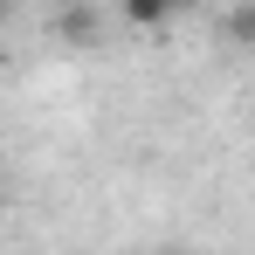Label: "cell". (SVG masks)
I'll return each mask as SVG.
<instances>
[{
  "mask_svg": "<svg viewBox=\"0 0 255 255\" xmlns=\"http://www.w3.org/2000/svg\"><path fill=\"white\" fill-rule=\"evenodd\" d=\"M172 7H179V14H186V7H207V0H172Z\"/></svg>",
  "mask_w": 255,
  "mask_h": 255,
  "instance_id": "277c9868",
  "label": "cell"
},
{
  "mask_svg": "<svg viewBox=\"0 0 255 255\" xmlns=\"http://www.w3.org/2000/svg\"><path fill=\"white\" fill-rule=\"evenodd\" d=\"M228 42H235V48H255V0L228 14Z\"/></svg>",
  "mask_w": 255,
  "mask_h": 255,
  "instance_id": "3957f363",
  "label": "cell"
},
{
  "mask_svg": "<svg viewBox=\"0 0 255 255\" xmlns=\"http://www.w3.org/2000/svg\"><path fill=\"white\" fill-rule=\"evenodd\" d=\"M55 42L62 48H97L104 42V14H97L90 0H62V7H55Z\"/></svg>",
  "mask_w": 255,
  "mask_h": 255,
  "instance_id": "6da1fadb",
  "label": "cell"
},
{
  "mask_svg": "<svg viewBox=\"0 0 255 255\" xmlns=\"http://www.w3.org/2000/svg\"><path fill=\"white\" fill-rule=\"evenodd\" d=\"M118 14H125V28H138V35H159L179 7L172 0H118Z\"/></svg>",
  "mask_w": 255,
  "mask_h": 255,
  "instance_id": "7a4b0ae2",
  "label": "cell"
}]
</instances>
